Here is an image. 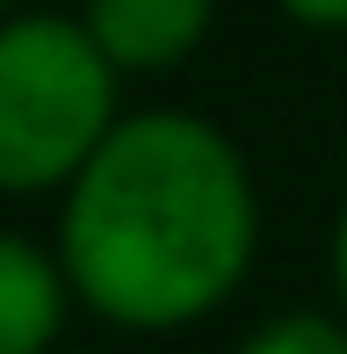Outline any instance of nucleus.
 I'll return each mask as SVG.
<instances>
[{
  "label": "nucleus",
  "instance_id": "nucleus-1",
  "mask_svg": "<svg viewBox=\"0 0 347 354\" xmlns=\"http://www.w3.org/2000/svg\"><path fill=\"white\" fill-rule=\"evenodd\" d=\"M51 253L87 318L116 333H188L254 275V167L196 109H131L58 196Z\"/></svg>",
  "mask_w": 347,
  "mask_h": 354
},
{
  "label": "nucleus",
  "instance_id": "nucleus-2",
  "mask_svg": "<svg viewBox=\"0 0 347 354\" xmlns=\"http://www.w3.org/2000/svg\"><path fill=\"white\" fill-rule=\"evenodd\" d=\"M123 116V73L80 15L22 8L0 22V196H66Z\"/></svg>",
  "mask_w": 347,
  "mask_h": 354
},
{
  "label": "nucleus",
  "instance_id": "nucleus-3",
  "mask_svg": "<svg viewBox=\"0 0 347 354\" xmlns=\"http://www.w3.org/2000/svg\"><path fill=\"white\" fill-rule=\"evenodd\" d=\"M80 29L123 80H160L210 44L217 0H80Z\"/></svg>",
  "mask_w": 347,
  "mask_h": 354
},
{
  "label": "nucleus",
  "instance_id": "nucleus-4",
  "mask_svg": "<svg viewBox=\"0 0 347 354\" xmlns=\"http://www.w3.org/2000/svg\"><path fill=\"white\" fill-rule=\"evenodd\" d=\"M73 304V282L51 246L29 232H0V354H51Z\"/></svg>",
  "mask_w": 347,
  "mask_h": 354
},
{
  "label": "nucleus",
  "instance_id": "nucleus-5",
  "mask_svg": "<svg viewBox=\"0 0 347 354\" xmlns=\"http://www.w3.org/2000/svg\"><path fill=\"white\" fill-rule=\"evenodd\" d=\"M239 354H347V318H333V311H275L239 340Z\"/></svg>",
  "mask_w": 347,
  "mask_h": 354
},
{
  "label": "nucleus",
  "instance_id": "nucleus-6",
  "mask_svg": "<svg viewBox=\"0 0 347 354\" xmlns=\"http://www.w3.org/2000/svg\"><path fill=\"white\" fill-rule=\"evenodd\" d=\"M282 15H290L297 29H326V37H340L347 29V0H275Z\"/></svg>",
  "mask_w": 347,
  "mask_h": 354
},
{
  "label": "nucleus",
  "instance_id": "nucleus-7",
  "mask_svg": "<svg viewBox=\"0 0 347 354\" xmlns=\"http://www.w3.org/2000/svg\"><path fill=\"white\" fill-rule=\"evenodd\" d=\"M333 289H340V318H347V203L333 217Z\"/></svg>",
  "mask_w": 347,
  "mask_h": 354
},
{
  "label": "nucleus",
  "instance_id": "nucleus-8",
  "mask_svg": "<svg viewBox=\"0 0 347 354\" xmlns=\"http://www.w3.org/2000/svg\"><path fill=\"white\" fill-rule=\"evenodd\" d=\"M8 15H22V8H15V0H0V22H8Z\"/></svg>",
  "mask_w": 347,
  "mask_h": 354
}]
</instances>
